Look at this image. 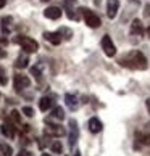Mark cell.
<instances>
[{
  "label": "cell",
  "instance_id": "cell-33",
  "mask_svg": "<svg viewBox=\"0 0 150 156\" xmlns=\"http://www.w3.org/2000/svg\"><path fill=\"white\" fill-rule=\"evenodd\" d=\"M147 34H148V37H150V27H148V29H147Z\"/></svg>",
  "mask_w": 150,
  "mask_h": 156
},
{
  "label": "cell",
  "instance_id": "cell-35",
  "mask_svg": "<svg viewBox=\"0 0 150 156\" xmlns=\"http://www.w3.org/2000/svg\"><path fill=\"white\" fill-rule=\"evenodd\" d=\"M42 2H50V0H42Z\"/></svg>",
  "mask_w": 150,
  "mask_h": 156
},
{
  "label": "cell",
  "instance_id": "cell-9",
  "mask_svg": "<svg viewBox=\"0 0 150 156\" xmlns=\"http://www.w3.org/2000/svg\"><path fill=\"white\" fill-rule=\"evenodd\" d=\"M44 15H45V18H49V20H58L61 16V10L58 7H49L44 11Z\"/></svg>",
  "mask_w": 150,
  "mask_h": 156
},
{
  "label": "cell",
  "instance_id": "cell-28",
  "mask_svg": "<svg viewBox=\"0 0 150 156\" xmlns=\"http://www.w3.org/2000/svg\"><path fill=\"white\" fill-rule=\"evenodd\" d=\"M145 16H150V5H145V11H144Z\"/></svg>",
  "mask_w": 150,
  "mask_h": 156
},
{
  "label": "cell",
  "instance_id": "cell-17",
  "mask_svg": "<svg viewBox=\"0 0 150 156\" xmlns=\"http://www.w3.org/2000/svg\"><path fill=\"white\" fill-rule=\"evenodd\" d=\"M27 63H29V58L26 55H20L15 61V66L18 69H24V68H27Z\"/></svg>",
  "mask_w": 150,
  "mask_h": 156
},
{
  "label": "cell",
  "instance_id": "cell-2",
  "mask_svg": "<svg viewBox=\"0 0 150 156\" xmlns=\"http://www.w3.org/2000/svg\"><path fill=\"white\" fill-rule=\"evenodd\" d=\"M15 42H16V44H20L21 47H23V50L26 51V53H36V51L39 50V44H37L34 39H31V37L18 36V37H15Z\"/></svg>",
  "mask_w": 150,
  "mask_h": 156
},
{
  "label": "cell",
  "instance_id": "cell-5",
  "mask_svg": "<svg viewBox=\"0 0 150 156\" xmlns=\"http://www.w3.org/2000/svg\"><path fill=\"white\" fill-rule=\"evenodd\" d=\"M13 85H15V90H24L27 89L31 85V80L27 76H24V74H15V77H13Z\"/></svg>",
  "mask_w": 150,
  "mask_h": 156
},
{
  "label": "cell",
  "instance_id": "cell-23",
  "mask_svg": "<svg viewBox=\"0 0 150 156\" xmlns=\"http://www.w3.org/2000/svg\"><path fill=\"white\" fill-rule=\"evenodd\" d=\"M50 148H52V151H53V153H61L63 151V147H61L60 142H53Z\"/></svg>",
  "mask_w": 150,
  "mask_h": 156
},
{
  "label": "cell",
  "instance_id": "cell-16",
  "mask_svg": "<svg viewBox=\"0 0 150 156\" xmlns=\"http://www.w3.org/2000/svg\"><path fill=\"white\" fill-rule=\"evenodd\" d=\"M136 140L142 145H150V134L148 132H136Z\"/></svg>",
  "mask_w": 150,
  "mask_h": 156
},
{
  "label": "cell",
  "instance_id": "cell-11",
  "mask_svg": "<svg viewBox=\"0 0 150 156\" xmlns=\"http://www.w3.org/2000/svg\"><path fill=\"white\" fill-rule=\"evenodd\" d=\"M65 101H66V106L70 108V109H78V106H79V101H78V97L76 95L66 94Z\"/></svg>",
  "mask_w": 150,
  "mask_h": 156
},
{
  "label": "cell",
  "instance_id": "cell-34",
  "mask_svg": "<svg viewBox=\"0 0 150 156\" xmlns=\"http://www.w3.org/2000/svg\"><path fill=\"white\" fill-rule=\"evenodd\" d=\"M42 156H50V154H47V153H44V154H42Z\"/></svg>",
  "mask_w": 150,
  "mask_h": 156
},
{
  "label": "cell",
  "instance_id": "cell-13",
  "mask_svg": "<svg viewBox=\"0 0 150 156\" xmlns=\"http://www.w3.org/2000/svg\"><path fill=\"white\" fill-rule=\"evenodd\" d=\"M142 32H144L142 23L139 20H134V21H132V24H131V34H132V36H142Z\"/></svg>",
  "mask_w": 150,
  "mask_h": 156
},
{
  "label": "cell",
  "instance_id": "cell-22",
  "mask_svg": "<svg viewBox=\"0 0 150 156\" xmlns=\"http://www.w3.org/2000/svg\"><path fill=\"white\" fill-rule=\"evenodd\" d=\"M58 32H60V36H61V37H65V39H71V37H73V32L68 29V27H61Z\"/></svg>",
  "mask_w": 150,
  "mask_h": 156
},
{
  "label": "cell",
  "instance_id": "cell-32",
  "mask_svg": "<svg viewBox=\"0 0 150 156\" xmlns=\"http://www.w3.org/2000/svg\"><path fill=\"white\" fill-rule=\"evenodd\" d=\"M74 156H81V151H76V153H74Z\"/></svg>",
  "mask_w": 150,
  "mask_h": 156
},
{
  "label": "cell",
  "instance_id": "cell-19",
  "mask_svg": "<svg viewBox=\"0 0 150 156\" xmlns=\"http://www.w3.org/2000/svg\"><path fill=\"white\" fill-rule=\"evenodd\" d=\"M52 118H55V119H58V121H63V119H65V111H63V108L55 106L53 111H52Z\"/></svg>",
  "mask_w": 150,
  "mask_h": 156
},
{
  "label": "cell",
  "instance_id": "cell-25",
  "mask_svg": "<svg viewBox=\"0 0 150 156\" xmlns=\"http://www.w3.org/2000/svg\"><path fill=\"white\" fill-rule=\"evenodd\" d=\"M31 74H32V76H36V79H40V76H42V74H40L39 66H32L31 68Z\"/></svg>",
  "mask_w": 150,
  "mask_h": 156
},
{
  "label": "cell",
  "instance_id": "cell-20",
  "mask_svg": "<svg viewBox=\"0 0 150 156\" xmlns=\"http://www.w3.org/2000/svg\"><path fill=\"white\" fill-rule=\"evenodd\" d=\"M0 151H2V156H11L13 150H11V147L8 145V143L0 142Z\"/></svg>",
  "mask_w": 150,
  "mask_h": 156
},
{
  "label": "cell",
  "instance_id": "cell-6",
  "mask_svg": "<svg viewBox=\"0 0 150 156\" xmlns=\"http://www.w3.org/2000/svg\"><path fill=\"white\" fill-rule=\"evenodd\" d=\"M100 44H102V48H103V51H105L107 56H115L116 55V47H115V44L112 42L110 36H103Z\"/></svg>",
  "mask_w": 150,
  "mask_h": 156
},
{
  "label": "cell",
  "instance_id": "cell-7",
  "mask_svg": "<svg viewBox=\"0 0 150 156\" xmlns=\"http://www.w3.org/2000/svg\"><path fill=\"white\" fill-rule=\"evenodd\" d=\"M78 137H79V127H78V121L76 119H71L70 121V147L73 148L78 142Z\"/></svg>",
  "mask_w": 150,
  "mask_h": 156
},
{
  "label": "cell",
  "instance_id": "cell-1",
  "mask_svg": "<svg viewBox=\"0 0 150 156\" xmlns=\"http://www.w3.org/2000/svg\"><path fill=\"white\" fill-rule=\"evenodd\" d=\"M119 65L131 69H147V58L144 56L142 51L132 50L119 60Z\"/></svg>",
  "mask_w": 150,
  "mask_h": 156
},
{
  "label": "cell",
  "instance_id": "cell-26",
  "mask_svg": "<svg viewBox=\"0 0 150 156\" xmlns=\"http://www.w3.org/2000/svg\"><path fill=\"white\" fill-rule=\"evenodd\" d=\"M23 113H24L27 118H32L34 116V109L31 106H24V108H23Z\"/></svg>",
  "mask_w": 150,
  "mask_h": 156
},
{
  "label": "cell",
  "instance_id": "cell-15",
  "mask_svg": "<svg viewBox=\"0 0 150 156\" xmlns=\"http://www.w3.org/2000/svg\"><path fill=\"white\" fill-rule=\"evenodd\" d=\"M52 106H53V100H52L50 97H42L39 101V108L42 109V111H47V109H50Z\"/></svg>",
  "mask_w": 150,
  "mask_h": 156
},
{
  "label": "cell",
  "instance_id": "cell-27",
  "mask_svg": "<svg viewBox=\"0 0 150 156\" xmlns=\"http://www.w3.org/2000/svg\"><path fill=\"white\" fill-rule=\"evenodd\" d=\"M16 156H32V153H31V151H27V150H23V151H20Z\"/></svg>",
  "mask_w": 150,
  "mask_h": 156
},
{
  "label": "cell",
  "instance_id": "cell-8",
  "mask_svg": "<svg viewBox=\"0 0 150 156\" xmlns=\"http://www.w3.org/2000/svg\"><path fill=\"white\" fill-rule=\"evenodd\" d=\"M118 8H119V2H118V0H108V3H107V15H108V18L113 20L115 16H116V13H118Z\"/></svg>",
  "mask_w": 150,
  "mask_h": 156
},
{
  "label": "cell",
  "instance_id": "cell-30",
  "mask_svg": "<svg viewBox=\"0 0 150 156\" xmlns=\"http://www.w3.org/2000/svg\"><path fill=\"white\" fill-rule=\"evenodd\" d=\"M145 105H147V109H148V113H150V98H147V100H145Z\"/></svg>",
  "mask_w": 150,
  "mask_h": 156
},
{
  "label": "cell",
  "instance_id": "cell-21",
  "mask_svg": "<svg viewBox=\"0 0 150 156\" xmlns=\"http://www.w3.org/2000/svg\"><path fill=\"white\" fill-rule=\"evenodd\" d=\"M10 119L13 121V122H16V124L21 122V116H20V113L16 111V109H13V111L10 113Z\"/></svg>",
  "mask_w": 150,
  "mask_h": 156
},
{
  "label": "cell",
  "instance_id": "cell-12",
  "mask_svg": "<svg viewBox=\"0 0 150 156\" xmlns=\"http://www.w3.org/2000/svg\"><path fill=\"white\" fill-rule=\"evenodd\" d=\"M89 130L92 132V134H99V132L102 130V122L97 118H90L89 119Z\"/></svg>",
  "mask_w": 150,
  "mask_h": 156
},
{
  "label": "cell",
  "instance_id": "cell-29",
  "mask_svg": "<svg viewBox=\"0 0 150 156\" xmlns=\"http://www.w3.org/2000/svg\"><path fill=\"white\" fill-rule=\"evenodd\" d=\"M5 56H7V51H5V50H2V48H0V58H5Z\"/></svg>",
  "mask_w": 150,
  "mask_h": 156
},
{
  "label": "cell",
  "instance_id": "cell-10",
  "mask_svg": "<svg viewBox=\"0 0 150 156\" xmlns=\"http://www.w3.org/2000/svg\"><path fill=\"white\" fill-rule=\"evenodd\" d=\"M44 39L50 42L52 45H58L61 42V36L60 32H44Z\"/></svg>",
  "mask_w": 150,
  "mask_h": 156
},
{
  "label": "cell",
  "instance_id": "cell-24",
  "mask_svg": "<svg viewBox=\"0 0 150 156\" xmlns=\"http://www.w3.org/2000/svg\"><path fill=\"white\" fill-rule=\"evenodd\" d=\"M7 74H5V69L0 68V85H7Z\"/></svg>",
  "mask_w": 150,
  "mask_h": 156
},
{
  "label": "cell",
  "instance_id": "cell-4",
  "mask_svg": "<svg viewBox=\"0 0 150 156\" xmlns=\"http://www.w3.org/2000/svg\"><path fill=\"white\" fill-rule=\"evenodd\" d=\"M47 122V126H45V135H50V137H63L66 134V130H65V127L63 126H58V124H50L49 121H45Z\"/></svg>",
  "mask_w": 150,
  "mask_h": 156
},
{
  "label": "cell",
  "instance_id": "cell-18",
  "mask_svg": "<svg viewBox=\"0 0 150 156\" xmlns=\"http://www.w3.org/2000/svg\"><path fill=\"white\" fill-rule=\"evenodd\" d=\"M11 23H13V18H11V16H5V18H2V31L5 34H8L11 31Z\"/></svg>",
  "mask_w": 150,
  "mask_h": 156
},
{
  "label": "cell",
  "instance_id": "cell-14",
  "mask_svg": "<svg viewBox=\"0 0 150 156\" xmlns=\"http://www.w3.org/2000/svg\"><path fill=\"white\" fill-rule=\"evenodd\" d=\"M0 130H2V134L5 135V137H8V138H13L15 137V127L11 126V122H5V124H2V127H0Z\"/></svg>",
  "mask_w": 150,
  "mask_h": 156
},
{
  "label": "cell",
  "instance_id": "cell-3",
  "mask_svg": "<svg viewBox=\"0 0 150 156\" xmlns=\"http://www.w3.org/2000/svg\"><path fill=\"white\" fill-rule=\"evenodd\" d=\"M81 13H82L84 21H86V24H87L89 27H100L102 20H100L99 15H95L94 11L89 10V8H81Z\"/></svg>",
  "mask_w": 150,
  "mask_h": 156
},
{
  "label": "cell",
  "instance_id": "cell-31",
  "mask_svg": "<svg viewBox=\"0 0 150 156\" xmlns=\"http://www.w3.org/2000/svg\"><path fill=\"white\" fill-rule=\"evenodd\" d=\"M5 3H7V0H0V8H3Z\"/></svg>",
  "mask_w": 150,
  "mask_h": 156
}]
</instances>
